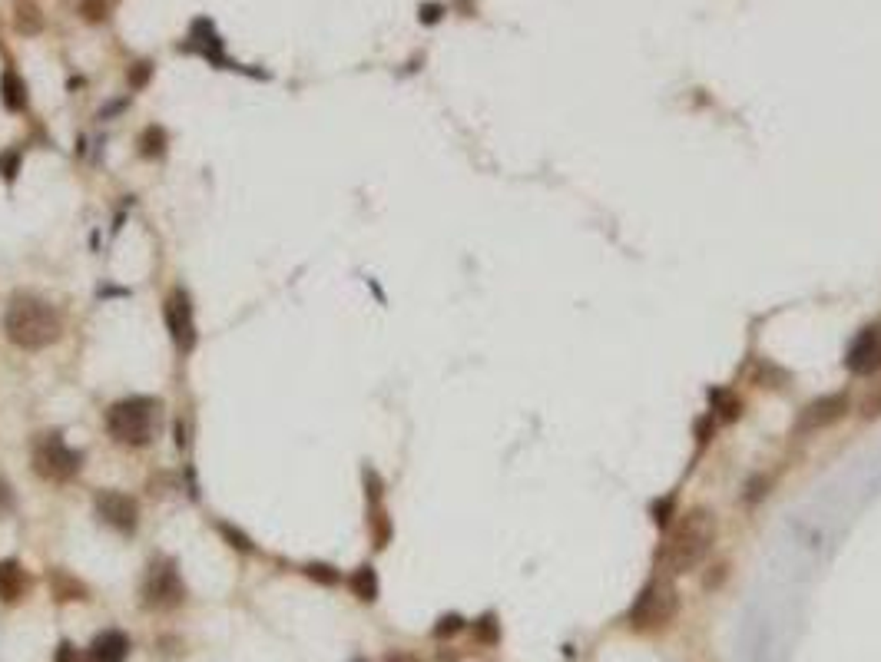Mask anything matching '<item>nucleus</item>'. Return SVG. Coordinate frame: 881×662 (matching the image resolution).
<instances>
[{"label":"nucleus","mask_w":881,"mask_h":662,"mask_svg":"<svg viewBox=\"0 0 881 662\" xmlns=\"http://www.w3.org/2000/svg\"><path fill=\"white\" fill-rule=\"evenodd\" d=\"M4 335L21 351H44L63 335V315L40 295L17 291L4 312Z\"/></svg>","instance_id":"nucleus-1"},{"label":"nucleus","mask_w":881,"mask_h":662,"mask_svg":"<svg viewBox=\"0 0 881 662\" xmlns=\"http://www.w3.org/2000/svg\"><path fill=\"white\" fill-rule=\"evenodd\" d=\"M712 540H716V520H712V513L696 507V511H689L683 520L672 527L670 540L663 546L660 567L666 573H672V576L689 573V569H696L709 557Z\"/></svg>","instance_id":"nucleus-2"},{"label":"nucleus","mask_w":881,"mask_h":662,"mask_svg":"<svg viewBox=\"0 0 881 662\" xmlns=\"http://www.w3.org/2000/svg\"><path fill=\"white\" fill-rule=\"evenodd\" d=\"M160 397L150 395H129L123 401L110 405L106 411V434L113 437V444L119 447H146L156 437V428H160Z\"/></svg>","instance_id":"nucleus-3"},{"label":"nucleus","mask_w":881,"mask_h":662,"mask_svg":"<svg viewBox=\"0 0 881 662\" xmlns=\"http://www.w3.org/2000/svg\"><path fill=\"white\" fill-rule=\"evenodd\" d=\"M185 590L183 573H179V563L173 557H152L146 573H143V583H139V603L143 609L150 613H173L185 603Z\"/></svg>","instance_id":"nucleus-4"},{"label":"nucleus","mask_w":881,"mask_h":662,"mask_svg":"<svg viewBox=\"0 0 881 662\" xmlns=\"http://www.w3.org/2000/svg\"><path fill=\"white\" fill-rule=\"evenodd\" d=\"M30 467L34 474L46 484H70L73 477L80 474L83 454L73 451L60 430H44L37 434L30 444Z\"/></svg>","instance_id":"nucleus-5"},{"label":"nucleus","mask_w":881,"mask_h":662,"mask_svg":"<svg viewBox=\"0 0 881 662\" xmlns=\"http://www.w3.org/2000/svg\"><path fill=\"white\" fill-rule=\"evenodd\" d=\"M679 613V593L670 580H649L639 596L630 606V626L637 633H653V629H663L666 623H672Z\"/></svg>","instance_id":"nucleus-6"},{"label":"nucleus","mask_w":881,"mask_h":662,"mask_svg":"<svg viewBox=\"0 0 881 662\" xmlns=\"http://www.w3.org/2000/svg\"><path fill=\"white\" fill-rule=\"evenodd\" d=\"M162 322L169 328V338L179 355H193L199 345V328H196V312H193V298L183 285H176L166 302H162Z\"/></svg>","instance_id":"nucleus-7"},{"label":"nucleus","mask_w":881,"mask_h":662,"mask_svg":"<svg viewBox=\"0 0 881 662\" xmlns=\"http://www.w3.org/2000/svg\"><path fill=\"white\" fill-rule=\"evenodd\" d=\"M93 511L96 517L116 530V534L123 536H133L139 530V503L136 497H129L123 490H113V487H103L93 494Z\"/></svg>","instance_id":"nucleus-8"},{"label":"nucleus","mask_w":881,"mask_h":662,"mask_svg":"<svg viewBox=\"0 0 881 662\" xmlns=\"http://www.w3.org/2000/svg\"><path fill=\"white\" fill-rule=\"evenodd\" d=\"M845 368L858 378H871L881 372V322L865 325L852 338L845 351Z\"/></svg>","instance_id":"nucleus-9"},{"label":"nucleus","mask_w":881,"mask_h":662,"mask_svg":"<svg viewBox=\"0 0 881 662\" xmlns=\"http://www.w3.org/2000/svg\"><path fill=\"white\" fill-rule=\"evenodd\" d=\"M199 53L202 60H209L212 67H222V70H235L232 67V60L226 57V50H222V37L216 34V27H212V20H206V17H199V20H193V27H189V37H185V44H179V53Z\"/></svg>","instance_id":"nucleus-10"},{"label":"nucleus","mask_w":881,"mask_h":662,"mask_svg":"<svg viewBox=\"0 0 881 662\" xmlns=\"http://www.w3.org/2000/svg\"><path fill=\"white\" fill-rule=\"evenodd\" d=\"M848 411H852V401L848 395H825V397H815L805 411L799 414V430H822V428H832L838 421L845 418Z\"/></svg>","instance_id":"nucleus-11"},{"label":"nucleus","mask_w":881,"mask_h":662,"mask_svg":"<svg viewBox=\"0 0 881 662\" xmlns=\"http://www.w3.org/2000/svg\"><path fill=\"white\" fill-rule=\"evenodd\" d=\"M133 642L123 629H103L86 646V662H127Z\"/></svg>","instance_id":"nucleus-12"},{"label":"nucleus","mask_w":881,"mask_h":662,"mask_svg":"<svg viewBox=\"0 0 881 662\" xmlns=\"http://www.w3.org/2000/svg\"><path fill=\"white\" fill-rule=\"evenodd\" d=\"M30 593V573L23 569L21 560H0V603L17 606Z\"/></svg>","instance_id":"nucleus-13"},{"label":"nucleus","mask_w":881,"mask_h":662,"mask_svg":"<svg viewBox=\"0 0 881 662\" xmlns=\"http://www.w3.org/2000/svg\"><path fill=\"white\" fill-rule=\"evenodd\" d=\"M46 583H50V596L57 603H86L90 600V586L63 567L46 569Z\"/></svg>","instance_id":"nucleus-14"},{"label":"nucleus","mask_w":881,"mask_h":662,"mask_svg":"<svg viewBox=\"0 0 881 662\" xmlns=\"http://www.w3.org/2000/svg\"><path fill=\"white\" fill-rule=\"evenodd\" d=\"M0 103H4L7 113H23L27 103H30L27 83H23V77L13 67H7V70L0 73Z\"/></svg>","instance_id":"nucleus-15"},{"label":"nucleus","mask_w":881,"mask_h":662,"mask_svg":"<svg viewBox=\"0 0 881 662\" xmlns=\"http://www.w3.org/2000/svg\"><path fill=\"white\" fill-rule=\"evenodd\" d=\"M348 590L351 596L358 600V603H375L378 600V593H382V583H378V573L371 563H361L358 569H351V576H348Z\"/></svg>","instance_id":"nucleus-16"},{"label":"nucleus","mask_w":881,"mask_h":662,"mask_svg":"<svg viewBox=\"0 0 881 662\" xmlns=\"http://www.w3.org/2000/svg\"><path fill=\"white\" fill-rule=\"evenodd\" d=\"M136 150L143 159H162L166 150H169V133H166V127L150 123V127L136 136Z\"/></svg>","instance_id":"nucleus-17"},{"label":"nucleus","mask_w":881,"mask_h":662,"mask_svg":"<svg viewBox=\"0 0 881 662\" xmlns=\"http://www.w3.org/2000/svg\"><path fill=\"white\" fill-rule=\"evenodd\" d=\"M365 523H368L371 546H375V550H388V543H391V536H394V523L382 503H378V507H368V520Z\"/></svg>","instance_id":"nucleus-18"},{"label":"nucleus","mask_w":881,"mask_h":662,"mask_svg":"<svg viewBox=\"0 0 881 662\" xmlns=\"http://www.w3.org/2000/svg\"><path fill=\"white\" fill-rule=\"evenodd\" d=\"M216 530H219V536L235 550V553H245V557H252L255 553V540L245 534L243 527H235V523H229V520H216Z\"/></svg>","instance_id":"nucleus-19"},{"label":"nucleus","mask_w":881,"mask_h":662,"mask_svg":"<svg viewBox=\"0 0 881 662\" xmlns=\"http://www.w3.org/2000/svg\"><path fill=\"white\" fill-rule=\"evenodd\" d=\"M301 573H305V576H309L312 583H318V586H338V583H342V569L332 567V563H322V560H312V563H305V567H301Z\"/></svg>","instance_id":"nucleus-20"},{"label":"nucleus","mask_w":881,"mask_h":662,"mask_svg":"<svg viewBox=\"0 0 881 662\" xmlns=\"http://www.w3.org/2000/svg\"><path fill=\"white\" fill-rule=\"evenodd\" d=\"M21 166H23V146H7V150L0 152V179H4L7 186L17 183Z\"/></svg>","instance_id":"nucleus-21"},{"label":"nucleus","mask_w":881,"mask_h":662,"mask_svg":"<svg viewBox=\"0 0 881 662\" xmlns=\"http://www.w3.org/2000/svg\"><path fill=\"white\" fill-rule=\"evenodd\" d=\"M361 484H365V500H368V507H378L384 500V480L382 474L375 470L371 464L361 467Z\"/></svg>","instance_id":"nucleus-22"},{"label":"nucleus","mask_w":881,"mask_h":662,"mask_svg":"<svg viewBox=\"0 0 881 662\" xmlns=\"http://www.w3.org/2000/svg\"><path fill=\"white\" fill-rule=\"evenodd\" d=\"M712 411L722 421H736L742 414V401L732 391H712Z\"/></svg>","instance_id":"nucleus-23"},{"label":"nucleus","mask_w":881,"mask_h":662,"mask_svg":"<svg viewBox=\"0 0 881 662\" xmlns=\"http://www.w3.org/2000/svg\"><path fill=\"white\" fill-rule=\"evenodd\" d=\"M17 30L27 37H34L44 30V17H40V11H37L34 4H27V7L21 4V7H17Z\"/></svg>","instance_id":"nucleus-24"},{"label":"nucleus","mask_w":881,"mask_h":662,"mask_svg":"<svg viewBox=\"0 0 881 662\" xmlns=\"http://www.w3.org/2000/svg\"><path fill=\"white\" fill-rule=\"evenodd\" d=\"M474 636H477V642H484V646H498V642H500V623H498V616H494V613L481 616V619L474 623Z\"/></svg>","instance_id":"nucleus-25"},{"label":"nucleus","mask_w":881,"mask_h":662,"mask_svg":"<svg viewBox=\"0 0 881 662\" xmlns=\"http://www.w3.org/2000/svg\"><path fill=\"white\" fill-rule=\"evenodd\" d=\"M152 70H156V63H152V60H136V63L127 70L129 90H146L150 80H152Z\"/></svg>","instance_id":"nucleus-26"},{"label":"nucleus","mask_w":881,"mask_h":662,"mask_svg":"<svg viewBox=\"0 0 881 662\" xmlns=\"http://www.w3.org/2000/svg\"><path fill=\"white\" fill-rule=\"evenodd\" d=\"M464 626H467V619H464L461 613H444L438 623H434L431 636H434V639H451V636H457Z\"/></svg>","instance_id":"nucleus-27"},{"label":"nucleus","mask_w":881,"mask_h":662,"mask_svg":"<svg viewBox=\"0 0 881 662\" xmlns=\"http://www.w3.org/2000/svg\"><path fill=\"white\" fill-rule=\"evenodd\" d=\"M80 13L86 24H103L110 17V0H80Z\"/></svg>","instance_id":"nucleus-28"},{"label":"nucleus","mask_w":881,"mask_h":662,"mask_svg":"<svg viewBox=\"0 0 881 662\" xmlns=\"http://www.w3.org/2000/svg\"><path fill=\"white\" fill-rule=\"evenodd\" d=\"M54 662H83L80 650H77V642H70V639H60L57 650H54Z\"/></svg>","instance_id":"nucleus-29"},{"label":"nucleus","mask_w":881,"mask_h":662,"mask_svg":"<svg viewBox=\"0 0 881 662\" xmlns=\"http://www.w3.org/2000/svg\"><path fill=\"white\" fill-rule=\"evenodd\" d=\"M17 511V497H13V490L7 480H0V517H11Z\"/></svg>","instance_id":"nucleus-30"},{"label":"nucleus","mask_w":881,"mask_h":662,"mask_svg":"<svg viewBox=\"0 0 881 662\" xmlns=\"http://www.w3.org/2000/svg\"><path fill=\"white\" fill-rule=\"evenodd\" d=\"M861 414H865V418H878L881 414V388L878 391H871V397L865 401V407H861Z\"/></svg>","instance_id":"nucleus-31"},{"label":"nucleus","mask_w":881,"mask_h":662,"mask_svg":"<svg viewBox=\"0 0 881 662\" xmlns=\"http://www.w3.org/2000/svg\"><path fill=\"white\" fill-rule=\"evenodd\" d=\"M440 11H444L440 4H424V7H421V20H424V24H438Z\"/></svg>","instance_id":"nucleus-32"},{"label":"nucleus","mask_w":881,"mask_h":662,"mask_svg":"<svg viewBox=\"0 0 881 662\" xmlns=\"http://www.w3.org/2000/svg\"><path fill=\"white\" fill-rule=\"evenodd\" d=\"M176 447H179V451H189V430H185L183 418H176Z\"/></svg>","instance_id":"nucleus-33"},{"label":"nucleus","mask_w":881,"mask_h":662,"mask_svg":"<svg viewBox=\"0 0 881 662\" xmlns=\"http://www.w3.org/2000/svg\"><path fill=\"white\" fill-rule=\"evenodd\" d=\"M127 103H129V100H116V103H110L106 110H100V113H96V119H110V117H116V113H123V110H127Z\"/></svg>","instance_id":"nucleus-34"},{"label":"nucleus","mask_w":881,"mask_h":662,"mask_svg":"<svg viewBox=\"0 0 881 662\" xmlns=\"http://www.w3.org/2000/svg\"><path fill=\"white\" fill-rule=\"evenodd\" d=\"M384 662H421L415 656V652H405V650H391L388 656H384Z\"/></svg>","instance_id":"nucleus-35"}]
</instances>
